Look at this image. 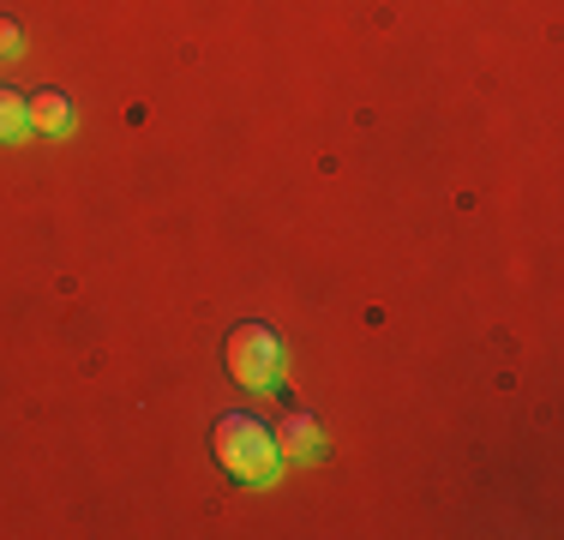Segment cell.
<instances>
[{
    "mask_svg": "<svg viewBox=\"0 0 564 540\" xmlns=\"http://www.w3.org/2000/svg\"><path fill=\"white\" fill-rule=\"evenodd\" d=\"M217 463L228 480L240 486H276L282 475V451H276V432L259 421V414H223L217 421Z\"/></svg>",
    "mask_w": 564,
    "mask_h": 540,
    "instance_id": "6da1fadb",
    "label": "cell"
},
{
    "mask_svg": "<svg viewBox=\"0 0 564 540\" xmlns=\"http://www.w3.org/2000/svg\"><path fill=\"white\" fill-rule=\"evenodd\" d=\"M276 451H282V463H313V456L325 451L313 414H289V421L276 426Z\"/></svg>",
    "mask_w": 564,
    "mask_h": 540,
    "instance_id": "3957f363",
    "label": "cell"
},
{
    "mask_svg": "<svg viewBox=\"0 0 564 540\" xmlns=\"http://www.w3.org/2000/svg\"><path fill=\"white\" fill-rule=\"evenodd\" d=\"M31 132V115H24V97L0 85V144H19Z\"/></svg>",
    "mask_w": 564,
    "mask_h": 540,
    "instance_id": "5b68a950",
    "label": "cell"
},
{
    "mask_svg": "<svg viewBox=\"0 0 564 540\" xmlns=\"http://www.w3.org/2000/svg\"><path fill=\"white\" fill-rule=\"evenodd\" d=\"M24 115H31V132H48V139H66V132H73V102H66L61 90L24 97Z\"/></svg>",
    "mask_w": 564,
    "mask_h": 540,
    "instance_id": "277c9868",
    "label": "cell"
},
{
    "mask_svg": "<svg viewBox=\"0 0 564 540\" xmlns=\"http://www.w3.org/2000/svg\"><path fill=\"white\" fill-rule=\"evenodd\" d=\"M24 54V31H19V19H0V61H19Z\"/></svg>",
    "mask_w": 564,
    "mask_h": 540,
    "instance_id": "8992f818",
    "label": "cell"
},
{
    "mask_svg": "<svg viewBox=\"0 0 564 540\" xmlns=\"http://www.w3.org/2000/svg\"><path fill=\"white\" fill-rule=\"evenodd\" d=\"M223 360H228V378H235L240 390H276L282 367H289L276 331H264V324H235V331H228Z\"/></svg>",
    "mask_w": 564,
    "mask_h": 540,
    "instance_id": "7a4b0ae2",
    "label": "cell"
}]
</instances>
